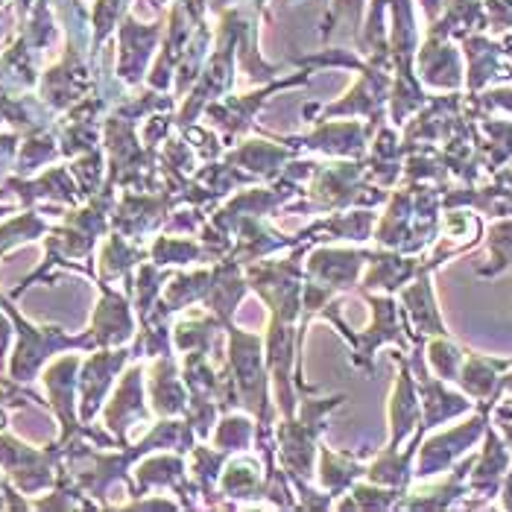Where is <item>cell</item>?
Segmentation results:
<instances>
[{
    "instance_id": "obj_1",
    "label": "cell",
    "mask_w": 512,
    "mask_h": 512,
    "mask_svg": "<svg viewBox=\"0 0 512 512\" xmlns=\"http://www.w3.org/2000/svg\"><path fill=\"white\" fill-rule=\"evenodd\" d=\"M495 401H483L480 413L474 416L472 422L466 425H457L445 434L434 436L431 442H425L422 454H419V477H436L445 469H451L474 442L480 439V434L489 428V413H492Z\"/></svg>"
},
{
    "instance_id": "obj_2",
    "label": "cell",
    "mask_w": 512,
    "mask_h": 512,
    "mask_svg": "<svg viewBox=\"0 0 512 512\" xmlns=\"http://www.w3.org/2000/svg\"><path fill=\"white\" fill-rule=\"evenodd\" d=\"M512 366V360H495V357L472 355L466 360V366L460 369L457 381L463 384V390L477 398V401H495L498 398V372H504Z\"/></svg>"
},
{
    "instance_id": "obj_3",
    "label": "cell",
    "mask_w": 512,
    "mask_h": 512,
    "mask_svg": "<svg viewBox=\"0 0 512 512\" xmlns=\"http://www.w3.org/2000/svg\"><path fill=\"white\" fill-rule=\"evenodd\" d=\"M422 398H425L422 401V428L425 431L472 410V401L466 395L448 393L442 384L431 381L428 375H422Z\"/></svg>"
},
{
    "instance_id": "obj_4",
    "label": "cell",
    "mask_w": 512,
    "mask_h": 512,
    "mask_svg": "<svg viewBox=\"0 0 512 512\" xmlns=\"http://www.w3.org/2000/svg\"><path fill=\"white\" fill-rule=\"evenodd\" d=\"M419 413H422V404L416 401V390H413L410 372H407V366L401 363V375H398L393 407H390V419H393V439H390V448H395L404 436L416 428Z\"/></svg>"
},
{
    "instance_id": "obj_5",
    "label": "cell",
    "mask_w": 512,
    "mask_h": 512,
    "mask_svg": "<svg viewBox=\"0 0 512 512\" xmlns=\"http://www.w3.org/2000/svg\"><path fill=\"white\" fill-rule=\"evenodd\" d=\"M404 302L410 308V316L416 322V328L422 334H436V337H445V325H442V316L436 311L434 302V290H431V281H428V273H422V278L416 281V287H410L404 293Z\"/></svg>"
},
{
    "instance_id": "obj_6",
    "label": "cell",
    "mask_w": 512,
    "mask_h": 512,
    "mask_svg": "<svg viewBox=\"0 0 512 512\" xmlns=\"http://www.w3.org/2000/svg\"><path fill=\"white\" fill-rule=\"evenodd\" d=\"M428 352H431V366L436 369V375L442 381H457V375L463 369V352L454 343H448L445 337H439L436 343H431Z\"/></svg>"
},
{
    "instance_id": "obj_7",
    "label": "cell",
    "mask_w": 512,
    "mask_h": 512,
    "mask_svg": "<svg viewBox=\"0 0 512 512\" xmlns=\"http://www.w3.org/2000/svg\"><path fill=\"white\" fill-rule=\"evenodd\" d=\"M501 393H512V375L501 378V384H498V395H501Z\"/></svg>"
},
{
    "instance_id": "obj_8",
    "label": "cell",
    "mask_w": 512,
    "mask_h": 512,
    "mask_svg": "<svg viewBox=\"0 0 512 512\" xmlns=\"http://www.w3.org/2000/svg\"><path fill=\"white\" fill-rule=\"evenodd\" d=\"M501 431L507 436V445L512 448V422H504V419H501Z\"/></svg>"
},
{
    "instance_id": "obj_9",
    "label": "cell",
    "mask_w": 512,
    "mask_h": 512,
    "mask_svg": "<svg viewBox=\"0 0 512 512\" xmlns=\"http://www.w3.org/2000/svg\"><path fill=\"white\" fill-rule=\"evenodd\" d=\"M510 407H512V401H510Z\"/></svg>"
}]
</instances>
